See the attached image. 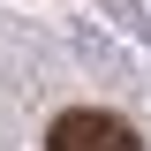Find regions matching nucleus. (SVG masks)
I'll return each instance as SVG.
<instances>
[{
    "instance_id": "nucleus-1",
    "label": "nucleus",
    "mask_w": 151,
    "mask_h": 151,
    "mask_svg": "<svg viewBox=\"0 0 151 151\" xmlns=\"http://www.w3.org/2000/svg\"><path fill=\"white\" fill-rule=\"evenodd\" d=\"M45 151H144V136L121 121V113H98V106H68L45 129Z\"/></svg>"
}]
</instances>
